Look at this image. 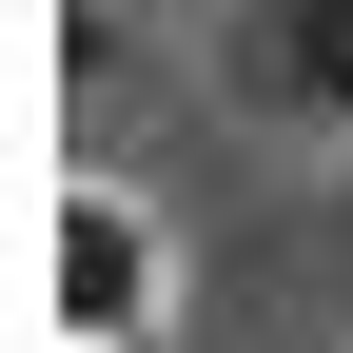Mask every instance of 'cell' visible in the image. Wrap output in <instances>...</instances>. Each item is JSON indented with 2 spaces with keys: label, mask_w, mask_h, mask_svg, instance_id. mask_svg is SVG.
I'll list each match as a JSON object with an SVG mask.
<instances>
[{
  "label": "cell",
  "mask_w": 353,
  "mask_h": 353,
  "mask_svg": "<svg viewBox=\"0 0 353 353\" xmlns=\"http://www.w3.org/2000/svg\"><path fill=\"white\" fill-rule=\"evenodd\" d=\"M39 294H59V353H138L157 334V236L118 176H59V216H39Z\"/></svg>",
  "instance_id": "cell-1"
},
{
  "label": "cell",
  "mask_w": 353,
  "mask_h": 353,
  "mask_svg": "<svg viewBox=\"0 0 353 353\" xmlns=\"http://www.w3.org/2000/svg\"><path fill=\"white\" fill-rule=\"evenodd\" d=\"M216 79L294 138H353V0H236L216 20Z\"/></svg>",
  "instance_id": "cell-2"
}]
</instances>
